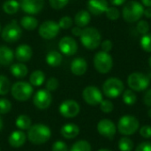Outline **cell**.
Returning <instances> with one entry per match:
<instances>
[{
	"label": "cell",
	"instance_id": "1",
	"mask_svg": "<svg viewBox=\"0 0 151 151\" xmlns=\"http://www.w3.org/2000/svg\"><path fill=\"white\" fill-rule=\"evenodd\" d=\"M27 138L35 145L46 143L51 137L50 128L44 124H35L27 130Z\"/></svg>",
	"mask_w": 151,
	"mask_h": 151
},
{
	"label": "cell",
	"instance_id": "2",
	"mask_svg": "<svg viewBox=\"0 0 151 151\" xmlns=\"http://www.w3.org/2000/svg\"><path fill=\"white\" fill-rule=\"evenodd\" d=\"M81 44L89 50L97 49L102 42V36L100 32L93 27H85L80 36Z\"/></svg>",
	"mask_w": 151,
	"mask_h": 151
},
{
	"label": "cell",
	"instance_id": "3",
	"mask_svg": "<svg viewBox=\"0 0 151 151\" xmlns=\"http://www.w3.org/2000/svg\"><path fill=\"white\" fill-rule=\"evenodd\" d=\"M144 13V6L138 1H129L122 10V16L128 23L137 22L142 19Z\"/></svg>",
	"mask_w": 151,
	"mask_h": 151
},
{
	"label": "cell",
	"instance_id": "4",
	"mask_svg": "<svg viewBox=\"0 0 151 151\" xmlns=\"http://www.w3.org/2000/svg\"><path fill=\"white\" fill-rule=\"evenodd\" d=\"M140 127L137 118L133 115L122 116L118 122V130L124 136H129L135 134Z\"/></svg>",
	"mask_w": 151,
	"mask_h": 151
},
{
	"label": "cell",
	"instance_id": "5",
	"mask_svg": "<svg viewBox=\"0 0 151 151\" xmlns=\"http://www.w3.org/2000/svg\"><path fill=\"white\" fill-rule=\"evenodd\" d=\"M123 81L115 77L107 79L103 84V93L109 98H117L121 96L124 92Z\"/></svg>",
	"mask_w": 151,
	"mask_h": 151
},
{
	"label": "cell",
	"instance_id": "6",
	"mask_svg": "<svg viewBox=\"0 0 151 151\" xmlns=\"http://www.w3.org/2000/svg\"><path fill=\"white\" fill-rule=\"evenodd\" d=\"M33 86L26 81H17L11 88V94L12 97L19 102L27 101L33 95Z\"/></svg>",
	"mask_w": 151,
	"mask_h": 151
},
{
	"label": "cell",
	"instance_id": "7",
	"mask_svg": "<svg viewBox=\"0 0 151 151\" xmlns=\"http://www.w3.org/2000/svg\"><path fill=\"white\" fill-rule=\"evenodd\" d=\"M21 35L22 29L16 19H12L8 24H6L1 31L2 39L9 43L16 42L17 41L19 40Z\"/></svg>",
	"mask_w": 151,
	"mask_h": 151
},
{
	"label": "cell",
	"instance_id": "8",
	"mask_svg": "<svg viewBox=\"0 0 151 151\" xmlns=\"http://www.w3.org/2000/svg\"><path fill=\"white\" fill-rule=\"evenodd\" d=\"M94 66L98 73L103 74L108 73L113 66L112 57L103 50L98 51L94 57Z\"/></svg>",
	"mask_w": 151,
	"mask_h": 151
},
{
	"label": "cell",
	"instance_id": "9",
	"mask_svg": "<svg viewBox=\"0 0 151 151\" xmlns=\"http://www.w3.org/2000/svg\"><path fill=\"white\" fill-rule=\"evenodd\" d=\"M150 83V78L146 74L140 72L133 73L127 78L128 87L133 91H137V92L144 91L149 88Z\"/></svg>",
	"mask_w": 151,
	"mask_h": 151
},
{
	"label": "cell",
	"instance_id": "10",
	"mask_svg": "<svg viewBox=\"0 0 151 151\" xmlns=\"http://www.w3.org/2000/svg\"><path fill=\"white\" fill-rule=\"evenodd\" d=\"M60 31V27L58 23L49 19L43 21L38 27V34L39 35L45 40H51L55 38Z\"/></svg>",
	"mask_w": 151,
	"mask_h": 151
},
{
	"label": "cell",
	"instance_id": "11",
	"mask_svg": "<svg viewBox=\"0 0 151 151\" xmlns=\"http://www.w3.org/2000/svg\"><path fill=\"white\" fill-rule=\"evenodd\" d=\"M82 98L88 104L93 106L100 104L104 100L101 90L96 86L86 87L82 92Z\"/></svg>",
	"mask_w": 151,
	"mask_h": 151
},
{
	"label": "cell",
	"instance_id": "12",
	"mask_svg": "<svg viewBox=\"0 0 151 151\" xmlns=\"http://www.w3.org/2000/svg\"><path fill=\"white\" fill-rule=\"evenodd\" d=\"M52 102V97L47 89H40L33 96V104L39 110L48 109Z\"/></svg>",
	"mask_w": 151,
	"mask_h": 151
},
{
	"label": "cell",
	"instance_id": "13",
	"mask_svg": "<svg viewBox=\"0 0 151 151\" xmlns=\"http://www.w3.org/2000/svg\"><path fill=\"white\" fill-rule=\"evenodd\" d=\"M96 129L100 135H102L103 137L109 139V140H112L117 132L116 125L114 124L113 121H111V119H101L97 123Z\"/></svg>",
	"mask_w": 151,
	"mask_h": 151
},
{
	"label": "cell",
	"instance_id": "14",
	"mask_svg": "<svg viewBox=\"0 0 151 151\" xmlns=\"http://www.w3.org/2000/svg\"><path fill=\"white\" fill-rule=\"evenodd\" d=\"M80 104L74 100H65L59 106V113L66 119L75 118L80 113Z\"/></svg>",
	"mask_w": 151,
	"mask_h": 151
},
{
	"label": "cell",
	"instance_id": "15",
	"mask_svg": "<svg viewBox=\"0 0 151 151\" xmlns=\"http://www.w3.org/2000/svg\"><path fill=\"white\" fill-rule=\"evenodd\" d=\"M21 10L27 15H36L40 13L44 7V0H20Z\"/></svg>",
	"mask_w": 151,
	"mask_h": 151
},
{
	"label": "cell",
	"instance_id": "16",
	"mask_svg": "<svg viewBox=\"0 0 151 151\" xmlns=\"http://www.w3.org/2000/svg\"><path fill=\"white\" fill-rule=\"evenodd\" d=\"M58 48L62 54L70 57L76 54L78 50L77 42L71 36H64L58 42Z\"/></svg>",
	"mask_w": 151,
	"mask_h": 151
},
{
	"label": "cell",
	"instance_id": "17",
	"mask_svg": "<svg viewBox=\"0 0 151 151\" xmlns=\"http://www.w3.org/2000/svg\"><path fill=\"white\" fill-rule=\"evenodd\" d=\"M87 7L90 14L99 16L105 13L109 7V4L107 0H88Z\"/></svg>",
	"mask_w": 151,
	"mask_h": 151
},
{
	"label": "cell",
	"instance_id": "18",
	"mask_svg": "<svg viewBox=\"0 0 151 151\" xmlns=\"http://www.w3.org/2000/svg\"><path fill=\"white\" fill-rule=\"evenodd\" d=\"M32 56H33V50L27 44L19 45L16 48L15 52H14L15 58L20 63H25V62L29 61L31 59Z\"/></svg>",
	"mask_w": 151,
	"mask_h": 151
},
{
	"label": "cell",
	"instance_id": "19",
	"mask_svg": "<svg viewBox=\"0 0 151 151\" xmlns=\"http://www.w3.org/2000/svg\"><path fill=\"white\" fill-rule=\"evenodd\" d=\"M88 70V63L83 58H76L71 63V72L76 76H81Z\"/></svg>",
	"mask_w": 151,
	"mask_h": 151
},
{
	"label": "cell",
	"instance_id": "20",
	"mask_svg": "<svg viewBox=\"0 0 151 151\" xmlns=\"http://www.w3.org/2000/svg\"><path fill=\"white\" fill-rule=\"evenodd\" d=\"M26 141H27V135L21 130L13 131L8 138V142L10 146L12 148L22 147L25 144Z\"/></svg>",
	"mask_w": 151,
	"mask_h": 151
},
{
	"label": "cell",
	"instance_id": "21",
	"mask_svg": "<svg viewBox=\"0 0 151 151\" xmlns=\"http://www.w3.org/2000/svg\"><path fill=\"white\" fill-rule=\"evenodd\" d=\"M14 58V52L12 50L5 45L0 46V65L7 66L11 65Z\"/></svg>",
	"mask_w": 151,
	"mask_h": 151
},
{
	"label": "cell",
	"instance_id": "22",
	"mask_svg": "<svg viewBox=\"0 0 151 151\" xmlns=\"http://www.w3.org/2000/svg\"><path fill=\"white\" fill-rule=\"evenodd\" d=\"M61 135L65 139H73L80 134V127L73 123H67L61 127Z\"/></svg>",
	"mask_w": 151,
	"mask_h": 151
},
{
	"label": "cell",
	"instance_id": "23",
	"mask_svg": "<svg viewBox=\"0 0 151 151\" xmlns=\"http://www.w3.org/2000/svg\"><path fill=\"white\" fill-rule=\"evenodd\" d=\"M90 19H91V15L89 12L86 10H81L75 14L73 22L79 27H85L89 24Z\"/></svg>",
	"mask_w": 151,
	"mask_h": 151
},
{
	"label": "cell",
	"instance_id": "24",
	"mask_svg": "<svg viewBox=\"0 0 151 151\" xmlns=\"http://www.w3.org/2000/svg\"><path fill=\"white\" fill-rule=\"evenodd\" d=\"M10 72L15 78L21 79V78H24L27 75L28 69L25 64L19 62V63L12 64L10 67Z\"/></svg>",
	"mask_w": 151,
	"mask_h": 151
},
{
	"label": "cell",
	"instance_id": "25",
	"mask_svg": "<svg viewBox=\"0 0 151 151\" xmlns=\"http://www.w3.org/2000/svg\"><path fill=\"white\" fill-rule=\"evenodd\" d=\"M19 25L26 30L33 31L38 27V20L32 15H26L20 19Z\"/></svg>",
	"mask_w": 151,
	"mask_h": 151
},
{
	"label": "cell",
	"instance_id": "26",
	"mask_svg": "<svg viewBox=\"0 0 151 151\" xmlns=\"http://www.w3.org/2000/svg\"><path fill=\"white\" fill-rule=\"evenodd\" d=\"M63 60L62 54L57 50H51L46 55V63L51 67H58L61 65Z\"/></svg>",
	"mask_w": 151,
	"mask_h": 151
},
{
	"label": "cell",
	"instance_id": "27",
	"mask_svg": "<svg viewBox=\"0 0 151 151\" xmlns=\"http://www.w3.org/2000/svg\"><path fill=\"white\" fill-rule=\"evenodd\" d=\"M3 11L8 15H13L19 12L20 9L19 2L17 0H6L2 5Z\"/></svg>",
	"mask_w": 151,
	"mask_h": 151
},
{
	"label": "cell",
	"instance_id": "28",
	"mask_svg": "<svg viewBox=\"0 0 151 151\" xmlns=\"http://www.w3.org/2000/svg\"><path fill=\"white\" fill-rule=\"evenodd\" d=\"M45 81V74L41 70L34 71L29 76V82L32 86L40 87L43 84Z\"/></svg>",
	"mask_w": 151,
	"mask_h": 151
},
{
	"label": "cell",
	"instance_id": "29",
	"mask_svg": "<svg viewBox=\"0 0 151 151\" xmlns=\"http://www.w3.org/2000/svg\"><path fill=\"white\" fill-rule=\"evenodd\" d=\"M15 125L21 131L22 130H28L31 127V119L27 115L21 114L16 119Z\"/></svg>",
	"mask_w": 151,
	"mask_h": 151
},
{
	"label": "cell",
	"instance_id": "30",
	"mask_svg": "<svg viewBox=\"0 0 151 151\" xmlns=\"http://www.w3.org/2000/svg\"><path fill=\"white\" fill-rule=\"evenodd\" d=\"M122 99L126 104L134 105L137 101V96L135 95L134 91H133L132 89H127L124 90L122 94Z\"/></svg>",
	"mask_w": 151,
	"mask_h": 151
},
{
	"label": "cell",
	"instance_id": "31",
	"mask_svg": "<svg viewBox=\"0 0 151 151\" xmlns=\"http://www.w3.org/2000/svg\"><path fill=\"white\" fill-rule=\"evenodd\" d=\"M118 147L120 151H132L134 149V142L130 138L125 136L120 138L118 143Z\"/></svg>",
	"mask_w": 151,
	"mask_h": 151
},
{
	"label": "cell",
	"instance_id": "32",
	"mask_svg": "<svg viewBox=\"0 0 151 151\" xmlns=\"http://www.w3.org/2000/svg\"><path fill=\"white\" fill-rule=\"evenodd\" d=\"M70 151H92V148L88 142L81 140L73 144Z\"/></svg>",
	"mask_w": 151,
	"mask_h": 151
},
{
	"label": "cell",
	"instance_id": "33",
	"mask_svg": "<svg viewBox=\"0 0 151 151\" xmlns=\"http://www.w3.org/2000/svg\"><path fill=\"white\" fill-rule=\"evenodd\" d=\"M11 88L9 79L4 75H0V96H5Z\"/></svg>",
	"mask_w": 151,
	"mask_h": 151
},
{
	"label": "cell",
	"instance_id": "34",
	"mask_svg": "<svg viewBox=\"0 0 151 151\" xmlns=\"http://www.w3.org/2000/svg\"><path fill=\"white\" fill-rule=\"evenodd\" d=\"M140 43H141L142 49L144 51L151 53V33H148L142 35Z\"/></svg>",
	"mask_w": 151,
	"mask_h": 151
},
{
	"label": "cell",
	"instance_id": "35",
	"mask_svg": "<svg viewBox=\"0 0 151 151\" xmlns=\"http://www.w3.org/2000/svg\"><path fill=\"white\" fill-rule=\"evenodd\" d=\"M105 15L111 20H117L120 17V12L116 6H109L105 12Z\"/></svg>",
	"mask_w": 151,
	"mask_h": 151
},
{
	"label": "cell",
	"instance_id": "36",
	"mask_svg": "<svg viewBox=\"0 0 151 151\" xmlns=\"http://www.w3.org/2000/svg\"><path fill=\"white\" fill-rule=\"evenodd\" d=\"M58 23V26H59L60 29L67 30V29H69V28H71L73 27V19L69 16H64L59 19V21Z\"/></svg>",
	"mask_w": 151,
	"mask_h": 151
},
{
	"label": "cell",
	"instance_id": "37",
	"mask_svg": "<svg viewBox=\"0 0 151 151\" xmlns=\"http://www.w3.org/2000/svg\"><path fill=\"white\" fill-rule=\"evenodd\" d=\"M136 28H137V31H138L141 35H146V34H148V33L150 32V25H149V23H148L147 20L142 19V20H139V21H138Z\"/></svg>",
	"mask_w": 151,
	"mask_h": 151
},
{
	"label": "cell",
	"instance_id": "38",
	"mask_svg": "<svg viewBox=\"0 0 151 151\" xmlns=\"http://www.w3.org/2000/svg\"><path fill=\"white\" fill-rule=\"evenodd\" d=\"M70 0H49L50 7L54 10H60L65 7Z\"/></svg>",
	"mask_w": 151,
	"mask_h": 151
},
{
	"label": "cell",
	"instance_id": "39",
	"mask_svg": "<svg viewBox=\"0 0 151 151\" xmlns=\"http://www.w3.org/2000/svg\"><path fill=\"white\" fill-rule=\"evenodd\" d=\"M12 109V104L8 99L0 98V114H6Z\"/></svg>",
	"mask_w": 151,
	"mask_h": 151
},
{
	"label": "cell",
	"instance_id": "40",
	"mask_svg": "<svg viewBox=\"0 0 151 151\" xmlns=\"http://www.w3.org/2000/svg\"><path fill=\"white\" fill-rule=\"evenodd\" d=\"M100 109L104 113H110L113 111L114 105L110 100H103L100 104Z\"/></svg>",
	"mask_w": 151,
	"mask_h": 151
},
{
	"label": "cell",
	"instance_id": "41",
	"mask_svg": "<svg viewBox=\"0 0 151 151\" xmlns=\"http://www.w3.org/2000/svg\"><path fill=\"white\" fill-rule=\"evenodd\" d=\"M59 86V83H58V81L57 78H54V77H51L50 78L47 82H46V89L48 91H55L56 89H58Z\"/></svg>",
	"mask_w": 151,
	"mask_h": 151
},
{
	"label": "cell",
	"instance_id": "42",
	"mask_svg": "<svg viewBox=\"0 0 151 151\" xmlns=\"http://www.w3.org/2000/svg\"><path fill=\"white\" fill-rule=\"evenodd\" d=\"M52 151H68V147L64 142L57 141L52 145Z\"/></svg>",
	"mask_w": 151,
	"mask_h": 151
},
{
	"label": "cell",
	"instance_id": "43",
	"mask_svg": "<svg viewBox=\"0 0 151 151\" xmlns=\"http://www.w3.org/2000/svg\"><path fill=\"white\" fill-rule=\"evenodd\" d=\"M140 134L142 138L150 139L151 138V127L149 125L143 126L140 129Z\"/></svg>",
	"mask_w": 151,
	"mask_h": 151
},
{
	"label": "cell",
	"instance_id": "44",
	"mask_svg": "<svg viewBox=\"0 0 151 151\" xmlns=\"http://www.w3.org/2000/svg\"><path fill=\"white\" fill-rule=\"evenodd\" d=\"M112 47H113V44H112V42L111 40H104L101 42L102 50L104 52L109 53L112 50Z\"/></svg>",
	"mask_w": 151,
	"mask_h": 151
},
{
	"label": "cell",
	"instance_id": "45",
	"mask_svg": "<svg viewBox=\"0 0 151 151\" xmlns=\"http://www.w3.org/2000/svg\"><path fill=\"white\" fill-rule=\"evenodd\" d=\"M135 151H151V142H143L140 143L136 147Z\"/></svg>",
	"mask_w": 151,
	"mask_h": 151
},
{
	"label": "cell",
	"instance_id": "46",
	"mask_svg": "<svg viewBox=\"0 0 151 151\" xmlns=\"http://www.w3.org/2000/svg\"><path fill=\"white\" fill-rule=\"evenodd\" d=\"M143 103L146 106L151 108V88L148 89L143 96Z\"/></svg>",
	"mask_w": 151,
	"mask_h": 151
},
{
	"label": "cell",
	"instance_id": "47",
	"mask_svg": "<svg viewBox=\"0 0 151 151\" xmlns=\"http://www.w3.org/2000/svg\"><path fill=\"white\" fill-rule=\"evenodd\" d=\"M82 28L81 27H73L72 28V34L74 35V36H81V33H82Z\"/></svg>",
	"mask_w": 151,
	"mask_h": 151
},
{
	"label": "cell",
	"instance_id": "48",
	"mask_svg": "<svg viewBox=\"0 0 151 151\" xmlns=\"http://www.w3.org/2000/svg\"><path fill=\"white\" fill-rule=\"evenodd\" d=\"M127 0H110L111 4L113 6H120L122 4H124L126 3Z\"/></svg>",
	"mask_w": 151,
	"mask_h": 151
},
{
	"label": "cell",
	"instance_id": "49",
	"mask_svg": "<svg viewBox=\"0 0 151 151\" xmlns=\"http://www.w3.org/2000/svg\"><path fill=\"white\" fill-rule=\"evenodd\" d=\"M143 15L148 19H151V7H147L146 9H144Z\"/></svg>",
	"mask_w": 151,
	"mask_h": 151
},
{
	"label": "cell",
	"instance_id": "50",
	"mask_svg": "<svg viewBox=\"0 0 151 151\" xmlns=\"http://www.w3.org/2000/svg\"><path fill=\"white\" fill-rule=\"evenodd\" d=\"M142 4L146 7H151V0H142Z\"/></svg>",
	"mask_w": 151,
	"mask_h": 151
},
{
	"label": "cell",
	"instance_id": "51",
	"mask_svg": "<svg viewBox=\"0 0 151 151\" xmlns=\"http://www.w3.org/2000/svg\"><path fill=\"white\" fill-rule=\"evenodd\" d=\"M3 127H4L3 119H2V118L0 117V132H1V131H2V129H3Z\"/></svg>",
	"mask_w": 151,
	"mask_h": 151
},
{
	"label": "cell",
	"instance_id": "52",
	"mask_svg": "<svg viewBox=\"0 0 151 151\" xmlns=\"http://www.w3.org/2000/svg\"><path fill=\"white\" fill-rule=\"evenodd\" d=\"M148 116L151 118V108L150 109H149V111H148Z\"/></svg>",
	"mask_w": 151,
	"mask_h": 151
},
{
	"label": "cell",
	"instance_id": "53",
	"mask_svg": "<svg viewBox=\"0 0 151 151\" xmlns=\"http://www.w3.org/2000/svg\"><path fill=\"white\" fill-rule=\"evenodd\" d=\"M97 151H111V150H108V149H101V150H99Z\"/></svg>",
	"mask_w": 151,
	"mask_h": 151
},
{
	"label": "cell",
	"instance_id": "54",
	"mask_svg": "<svg viewBox=\"0 0 151 151\" xmlns=\"http://www.w3.org/2000/svg\"><path fill=\"white\" fill-rule=\"evenodd\" d=\"M149 65H150V67L151 68V56L150 57V58H149Z\"/></svg>",
	"mask_w": 151,
	"mask_h": 151
},
{
	"label": "cell",
	"instance_id": "55",
	"mask_svg": "<svg viewBox=\"0 0 151 151\" xmlns=\"http://www.w3.org/2000/svg\"><path fill=\"white\" fill-rule=\"evenodd\" d=\"M0 32H1V25H0Z\"/></svg>",
	"mask_w": 151,
	"mask_h": 151
}]
</instances>
